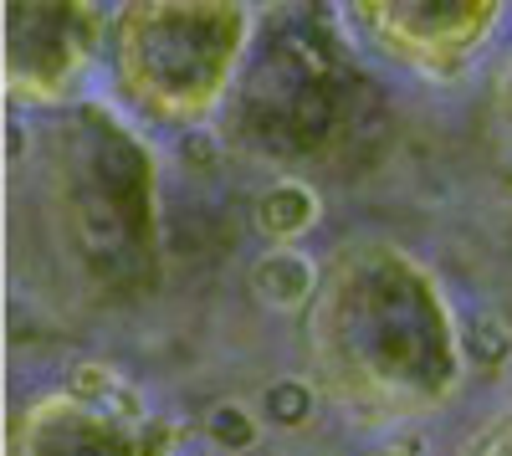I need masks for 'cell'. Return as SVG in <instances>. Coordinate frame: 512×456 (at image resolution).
I'll return each mask as SVG.
<instances>
[{
  "label": "cell",
  "instance_id": "9",
  "mask_svg": "<svg viewBox=\"0 0 512 456\" xmlns=\"http://www.w3.org/2000/svg\"><path fill=\"white\" fill-rule=\"evenodd\" d=\"M390 456H400V451H390Z\"/></svg>",
  "mask_w": 512,
  "mask_h": 456
},
{
  "label": "cell",
  "instance_id": "6",
  "mask_svg": "<svg viewBox=\"0 0 512 456\" xmlns=\"http://www.w3.org/2000/svg\"><path fill=\"white\" fill-rule=\"evenodd\" d=\"M67 385H72V395H103V390H113V375H108V369L103 364H77L72 369V375H67Z\"/></svg>",
  "mask_w": 512,
  "mask_h": 456
},
{
  "label": "cell",
  "instance_id": "3",
  "mask_svg": "<svg viewBox=\"0 0 512 456\" xmlns=\"http://www.w3.org/2000/svg\"><path fill=\"white\" fill-rule=\"evenodd\" d=\"M262 410L272 426H303L313 416V390L303 380H272L262 395Z\"/></svg>",
  "mask_w": 512,
  "mask_h": 456
},
{
  "label": "cell",
  "instance_id": "1",
  "mask_svg": "<svg viewBox=\"0 0 512 456\" xmlns=\"http://www.w3.org/2000/svg\"><path fill=\"white\" fill-rule=\"evenodd\" d=\"M313 262L308 257H297V252H272L251 267V293L262 298L267 308H303L308 293H313Z\"/></svg>",
  "mask_w": 512,
  "mask_h": 456
},
{
  "label": "cell",
  "instance_id": "5",
  "mask_svg": "<svg viewBox=\"0 0 512 456\" xmlns=\"http://www.w3.org/2000/svg\"><path fill=\"white\" fill-rule=\"evenodd\" d=\"M180 159H185V170H210V164L221 159V144L210 129H185L180 139Z\"/></svg>",
  "mask_w": 512,
  "mask_h": 456
},
{
  "label": "cell",
  "instance_id": "2",
  "mask_svg": "<svg viewBox=\"0 0 512 456\" xmlns=\"http://www.w3.org/2000/svg\"><path fill=\"white\" fill-rule=\"evenodd\" d=\"M205 436L216 441L221 451H251L262 431H256V421H251V410H246V405L226 400V405H216V410L205 416Z\"/></svg>",
  "mask_w": 512,
  "mask_h": 456
},
{
  "label": "cell",
  "instance_id": "7",
  "mask_svg": "<svg viewBox=\"0 0 512 456\" xmlns=\"http://www.w3.org/2000/svg\"><path fill=\"white\" fill-rule=\"evenodd\" d=\"M6 139H11V149H6V154H11V159H21V154H26V134L16 129V123H6Z\"/></svg>",
  "mask_w": 512,
  "mask_h": 456
},
{
  "label": "cell",
  "instance_id": "8",
  "mask_svg": "<svg viewBox=\"0 0 512 456\" xmlns=\"http://www.w3.org/2000/svg\"><path fill=\"white\" fill-rule=\"evenodd\" d=\"M256 6H277V0H256Z\"/></svg>",
  "mask_w": 512,
  "mask_h": 456
},
{
  "label": "cell",
  "instance_id": "4",
  "mask_svg": "<svg viewBox=\"0 0 512 456\" xmlns=\"http://www.w3.org/2000/svg\"><path fill=\"white\" fill-rule=\"evenodd\" d=\"M466 359H472L477 369H497L512 359V334L497 323V318H477L472 328H466V339H461Z\"/></svg>",
  "mask_w": 512,
  "mask_h": 456
}]
</instances>
